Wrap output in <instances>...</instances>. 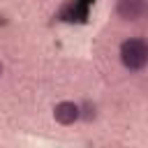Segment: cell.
I'll use <instances>...</instances> for the list:
<instances>
[{
  "instance_id": "cell-1",
  "label": "cell",
  "mask_w": 148,
  "mask_h": 148,
  "mask_svg": "<svg viewBox=\"0 0 148 148\" xmlns=\"http://www.w3.org/2000/svg\"><path fill=\"white\" fill-rule=\"evenodd\" d=\"M120 62L130 72H141L148 62V46L141 37H130L120 44Z\"/></svg>"
},
{
  "instance_id": "cell-2",
  "label": "cell",
  "mask_w": 148,
  "mask_h": 148,
  "mask_svg": "<svg viewBox=\"0 0 148 148\" xmlns=\"http://www.w3.org/2000/svg\"><path fill=\"white\" fill-rule=\"evenodd\" d=\"M146 12V0H116V14L123 21H139Z\"/></svg>"
},
{
  "instance_id": "cell-3",
  "label": "cell",
  "mask_w": 148,
  "mask_h": 148,
  "mask_svg": "<svg viewBox=\"0 0 148 148\" xmlns=\"http://www.w3.org/2000/svg\"><path fill=\"white\" fill-rule=\"evenodd\" d=\"M79 111H81L79 104H74V102H60V104L53 109V116H56L58 123H62V125H72L74 120H79Z\"/></svg>"
},
{
  "instance_id": "cell-4",
  "label": "cell",
  "mask_w": 148,
  "mask_h": 148,
  "mask_svg": "<svg viewBox=\"0 0 148 148\" xmlns=\"http://www.w3.org/2000/svg\"><path fill=\"white\" fill-rule=\"evenodd\" d=\"M0 74H2V62H0Z\"/></svg>"
}]
</instances>
